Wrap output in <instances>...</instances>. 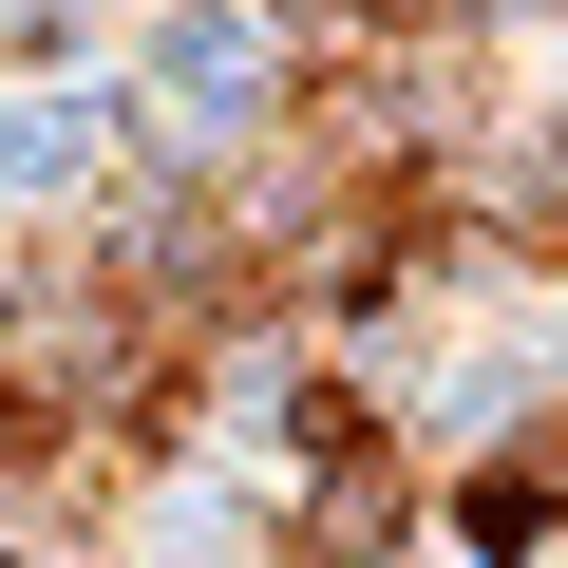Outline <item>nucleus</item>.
<instances>
[{"mask_svg":"<svg viewBox=\"0 0 568 568\" xmlns=\"http://www.w3.org/2000/svg\"><path fill=\"white\" fill-rule=\"evenodd\" d=\"M568 530V398H530L493 455H436V549L455 568H530Z\"/></svg>","mask_w":568,"mask_h":568,"instance_id":"1","label":"nucleus"}]
</instances>
